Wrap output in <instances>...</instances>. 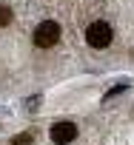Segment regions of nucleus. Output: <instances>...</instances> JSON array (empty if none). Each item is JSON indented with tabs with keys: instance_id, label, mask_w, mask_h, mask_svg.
Segmentation results:
<instances>
[{
	"instance_id": "f257e3e1",
	"label": "nucleus",
	"mask_w": 134,
	"mask_h": 145,
	"mask_svg": "<svg viewBox=\"0 0 134 145\" xmlns=\"http://www.w3.org/2000/svg\"><path fill=\"white\" fill-rule=\"evenodd\" d=\"M60 40V23L57 20H43L34 29V46L37 48H51Z\"/></svg>"
},
{
	"instance_id": "f03ea898",
	"label": "nucleus",
	"mask_w": 134,
	"mask_h": 145,
	"mask_svg": "<svg viewBox=\"0 0 134 145\" xmlns=\"http://www.w3.org/2000/svg\"><path fill=\"white\" fill-rule=\"evenodd\" d=\"M86 43L91 48H106L111 43V26L103 23V20H94L89 29H86Z\"/></svg>"
},
{
	"instance_id": "7ed1b4c3",
	"label": "nucleus",
	"mask_w": 134,
	"mask_h": 145,
	"mask_svg": "<svg viewBox=\"0 0 134 145\" xmlns=\"http://www.w3.org/2000/svg\"><path fill=\"white\" fill-rule=\"evenodd\" d=\"M74 137H77V125L74 122H54L51 125V139L57 145H69Z\"/></svg>"
},
{
	"instance_id": "20e7f679",
	"label": "nucleus",
	"mask_w": 134,
	"mask_h": 145,
	"mask_svg": "<svg viewBox=\"0 0 134 145\" xmlns=\"http://www.w3.org/2000/svg\"><path fill=\"white\" fill-rule=\"evenodd\" d=\"M32 142H34V134H32V131H23L20 137L12 139V145H32Z\"/></svg>"
},
{
	"instance_id": "39448f33",
	"label": "nucleus",
	"mask_w": 134,
	"mask_h": 145,
	"mask_svg": "<svg viewBox=\"0 0 134 145\" xmlns=\"http://www.w3.org/2000/svg\"><path fill=\"white\" fill-rule=\"evenodd\" d=\"M9 23H12V9L0 6V26H9Z\"/></svg>"
},
{
	"instance_id": "423d86ee",
	"label": "nucleus",
	"mask_w": 134,
	"mask_h": 145,
	"mask_svg": "<svg viewBox=\"0 0 134 145\" xmlns=\"http://www.w3.org/2000/svg\"><path fill=\"white\" fill-rule=\"evenodd\" d=\"M123 91H125V86H114V88L106 94V100H108V97H117V94H123Z\"/></svg>"
}]
</instances>
